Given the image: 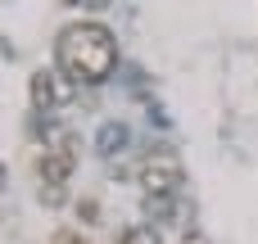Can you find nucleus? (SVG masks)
I'll list each match as a JSON object with an SVG mask.
<instances>
[{"mask_svg":"<svg viewBox=\"0 0 258 244\" xmlns=\"http://www.w3.org/2000/svg\"><path fill=\"white\" fill-rule=\"evenodd\" d=\"M127 145H132V127H127V122H118V118H113V122H104V127L95 131V154H104V158H118Z\"/></svg>","mask_w":258,"mask_h":244,"instance_id":"5","label":"nucleus"},{"mask_svg":"<svg viewBox=\"0 0 258 244\" xmlns=\"http://www.w3.org/2000/svg\"><path fill=\"white\" fill-rule=\"evenodd\" d=\"M145 213L150 217H168L172 213V195H145Z\"/></svg>","mask_w":258,"mask_h":244,"instance_id":"7","label":"nucleus"},{"mask_svg":"<svg viewBox=\"0 0 258 244\" xmlns=\"http://www.w3.org/2000/svg\"><path fill=\"white\" fill-rule=\"evenodd\" d=\"M73 168H77V154H73L68 145H59V149H45V154H41V163H36V172H41V186H63V181L73 177Z\"/></svg>","mask_w":258,"mask_h":244,"instance_id":"4","label":"nucleus"},{"mask_svg":"<svg viewBox=\"0 0 258 244\" xmlns=\"http://www.w3.org/2000/svg\"><path fill=\"white\" fill-rule=\"evenodd\" d=\"M186 181V168H181V154L177 149H154L145 163H141V186L145 195H177V186Z\"/></svg>","mask_w":258,"mask_h":244,"instance_id":"2","label":"nucleus"},{"mask_svg":"<svg viewBox=\"0 0 258 244\" xmlns=\"http://www.w3.org/2000/svg\"><path fill=\"white\" fill-rule=\"evenodd\" d=\"M0 186H5V163H0Z\"/></svg>","mask_w":258,"mask_h":244,"instance_id":"11","label":"nucleus"},{"mask_svg":"<svg viewBox=\"0 0 258 244\" xmlns=\"http://www.w3.org/2000/svg\"><path fill=\"white\" fill-rule=\"evenodd\" d=\"M54 59L73 82L100 86L118 68V41L104 23H68L54 41Z\"/></svg>","mask_w":258,"mask_h":244,"instance_id":"1","label":"nucleus"},{"mask_svg":"<svg viewBox=\"0 0 258 244\" xmlns=\"http://www.w3.org/2000/svg\"><path fill=\"white\" fill-rule=\"evenodd\" d=\"M68 5H73V0H68ZM82 5H86V9H104L109 0H82Z\"/></svg>","mask_w":258,"mask_h":244,"instance_id":"10","label":"nucleus"},{"mask_svg":"<svg viewBox=\"0 0 258 244\" xmlns=\"http://www.w3.org/2000/svg\"><path fill=\"white\" fill-rule=\"evenodd\" d=\"M77 217H86V222H91V217H95V204H91V199H82V204H77Z\"/></svg>","mask_w":258,"mask_h":244,"instance_id":"9","label":"nucleus"},{"mask_svg":"<svg viewBox=\"0 0 258 244\" xmlns=\"http://www.w3.org/2000/svg\"><path fill=\"white\" fill-rule=\"evenodd\" d=\"M122 244H163V235H159L150 222H136V226L122 231Z\"/></svg>","mask_w":258,"mask_h":244,"instance_id":"6","label":"nucleus"},{"mask_svg":"<svg viewBox=\"0 0 258 244\" xmlns=\"http://www.w3.org/2000/svg\"><path fill=\"white\" fill-rule=\"evenodd\" d=\"M41 204L59 208V204H63V186H41Z\"/></svg>","mask_w":258,"mask_h":244,"instance_id":"8","label":"nucleus"},{"mask_svg":"<svg viewBox=\"0 0 258 244\" xmlns=\"http://www.w3.org/2000/svg\"><path fill=\"white\" fill-rule=\"evenodd\" d=\"M73 95H77V82H73L63 68H41V72H32V109H36V113H50V109L68 104Z\"/></svg>","mask_w":258,"mask_h":244,"instance_id":"3","label":"nucleus"}]
</instances>
